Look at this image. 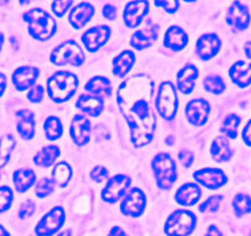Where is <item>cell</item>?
Returning <instances> with one entry per match:
<instances>
[{
    "instance_id": "52a82bcc",
    "label": "cell",
    "mask_w": 251,
    "mask_h": 236,
    "mask_svg": "<svg viewBox=\"0 0 251 236\" xmlns=\"http://www.w3.org/2000/svg\"><path fill=\"white\" fill-rule=\"evenodd\" d=\"M85 53L81 47L73 39L63 42L59 44L50 54V61L55 65H66L70 64L74 66L82 65L85 61Z\"/></svg>"
},
{
    "instance_id": "8992f818",
    "label": "cell",
    "mask_w": 251,
    "mask_h": 236,
    "mask_svg": "<svg viewBox=\"0 0 251 236\" xmlns=\"http://www.w3.org/2000/svg\"><path fill=\"white\" fill-rule=\"evenodd\" d=\"M154 107L163 119L172 120L176 118V110H178V97L173 84L169 81L161 84L157 92V98L154 101Z\"/></svg>"
},
{
    "instance_id": "60d3db41",
    "label": "cell",
    "mask_w": 251,
    "mask_h": 236,
    "mask_svg": "<svg viewBox=\"0 0 251 236\" xmlns=\"http://www.w3.org/2000/svg\"><path fill=\"white\" fill-rule=\"evenodd\" d=\"M74 0H53L51 2V10L56 17H63L73 5Z\"/></svg>"
},
{
    "instance_id": "83f0119b",
    "label": "cell",
    "mask_w": 251,
    "mask_h": 236,
    "mask_svg": "<svg viewBox=\"0 0 251 236\" xmlns=\"http://www.w3.org/2000/svg\"><path fill=\"white\" fill-rule=\"evenodd\" d=\"M85 90L90 95L97 96V97L105 98L112 95V84L109 79L104 76H95L86 83Z\"/></svg>"
},
{
    "instance_id": "11a10c76",
    "label": "cell",
    "mask_w": 251,
    "mask_h": 236,
    "mask_svg": "<svg viewBox=\"0 0 251 236\" xmlns=\"http://www.w3.org/2000/svg\"><path fill=\"white\" fill-rule=\"evenodd\" d=\"M56 236H71V234H70V231H69V230H65V231H61V233L58 234Z\"/></svg>"
},
{
    "instance_id": "5bb4252c",
    "label": "cell",
    "mask_w": 251,
    "mask_h": 236,
    "mask_svg": "<svg viewBox=\"0 0 251 236\" xmlns=\"http://www.w3.org/2000/svg\"><path fill=\"white\" fill-rule=\"evenodd\" d=\"M110 37V27L105 25L92 27L82 34V43L88 52H96L104 46Z\"/></svg>"
},
{
    "instance_id": "681fc988",
    "label": "cell",
    "mask_w": 251,
    "mask_h": 236,
    "mask_svg": "<svg viewBox=\"0 0 251 236\" xmlns=\"http://www.w3.org/2000/svg\"><path fill=\"white\" fill-rule=\"evenodd\" d=\"M108 236H129V235H127V234L125 233L120 226H113V228L110 229Z\"/></svg>"
},
{
    "instance_id": "7a4b0ae2",
    "label": "cell",
    "mask_w": 251,
    "mask_h": 236,
    "mask_svg": "<svg viewBox=\"0 0 251 236\" xmlns=\"http://www.w3.org/2000/svg\"><path fill=\"white\" fill-rule=\"evenodd\" d=\"M24 20L28 24V33L38 41H48L55 34L56 22L46 10L33 7L24 14Z\"/></svg>"
},
{
    "instance_id": "f35d334b",
    "label": "cell",
    "mask_w": 251,
    "mask_h": 236,
    "mask_svg": "<svg viewBox=\"0 0 251 236\" xmlns=\"http://www.w3.org/2000/svg\"><path fill=\"white\" fill-rule=\"evenodd\" d=\"M54 183L51 179L43 177V178L39 179L36 184V194L39 198H44V197H48L49 194L53 192Z\"/></svg>"
},
{
    "instance_id": "484cf974",
    "label": "cell",
    "mask_w": 251,
    "mask_h": 236,
    "mask_svg": "<svg viewBox=\"0 0 251 236\" xmlns=\"http://www.w3.org/2000/svg\"><path fill=\"white\" fill-rule=\"evenodd\" d=\"M76 107L85 112L86 115L91 117H98L103 111V100L100 97L93 95H80V97L76 101Z\"/></svg>"
},
{
    "instance_id": "7dc6e473",
    "label": "cell",
    "mask_w": 251,
    "mask_h": 236,
    "mask_svg": "<svg viewBox=\"0 0 251 236\" xmlns=\"http://www.w3.org/2000/svg\"><path fill=\"white\" fill-rule=\"evenodd\" d=\"M103 16L105 17V19L110 20V21H113V20L117 19V9H115L113 5L110 4H105L104 6H103Z\"/></svg>"
},
{
    "instance_id": "30bf717a",
    "label": "cell",
    "mask_w": 251,
    "mask_h": 236,
    "mask_svg": "<svg viewBox=\"0 0 251 236\" xmlns=\"http://www.w3.org/2000/svg\"><path fill=\"white\" fill-rule=\"evenodd\" d=\"M130 183H131V179L125 175H115V176L108 178L107 184L102 191L103 201L107 203L118 202L127 191Z\"/></svg>"
},
{
    "instance_id": "f907efd6",
    "label": "cell",
    "mask_w": 251,
    "mask_h": 236,
    "mask_svg": "<svg viewBox=\"0 0 251 236\" xmlns=\"http://www.w3.org/2000/svg\"><path fill=\"white\" fill-rule=\"evenodd\" d=\"M205 236H223V234L221 233V230L217 228V226L211 225V226H208Z\"/></svg>"
},
{
    "instance_id": "5b68a950",
    "label": "cell",
    "mask_w": 251,
    "mask_h": 236,
    "mask_svg": "<svg viewBox=\"0 0 251 236\" xmlns=\"http://www.w3.org/2000/svg\"><path fill=\"white\" fill-rule=\"evenodd\" d=\"M196 215L190 210L179 209L172 213L164 224L167 236H189L196 228Z\"/></svg>"
},
{
    "instance_id": "9f6ffc18",
    "label": "cell",
    "mask_w": 251,
    "mask_h": 236,
    "mask_svg": "<svg viewBox=\"0 0 251 236\" xmlns=\"http://www.w3.org/2000/svg\"><path fill=\"white\" fill-rule=\"evenodd\" d=\"M2 44H4V34H2V32L0 31V51H1Z\"/></svg>"
},
{
    "instance_id": "e575fe53",
    "label": "cell",
    "mask_w": 251,
    "mask_h": 236,
    "mask_svg": "<svg viewBox=\"0 0 251 236\" xmlns=\"http://www.w3.org/2000/svg\"><path fill=\"white\" fill-rule=\"evenodd\" d=\"M240 119L239 116L237 115H229L225 118L223 120L222 128H221V132L226 135L227 138H230V139H235L238 135V127H239Z\"/></svg>"
},
{
    "instance_id": "d590c367",
    "label": "cell",
    "mask_w": 251,
    "mask_h": 236,
    "mask_svg": "<svg viewBox=\"0 0 251 236\" xmlns=\"http://www.w3.org/2000/svg\"><path fill=\"white\" fill-rule=\"evenodd\" d=\"M233 209L237 216H243L251 211V198L244 193H239L233 199Z\"/></svg>"
},
{
    "instance_id": "ac0fdd59",
    "label": "cell",
    "mask_w": 251,
    "mask_h": 236,
    "mask_svg": "<svg viewBox=\"0 0 251 236\" xmlns=\"http://www.w3.org/2000/svg\"><path fill=\"white\" fill-rule=\"evenodd\" d=\"M95 7L90 2L82 1L73 7L69 12V22L75 30H81L86 24L90 22L95 15Z\"/></svg>"
},
{
    "instance_id": "680465c9",
    "label": "cell",
    "mask_w": 251,
    "mask_h": 236,
    "mask_svg": "<svg viewBox=\"0 0 251 236\" xmlns=\"http://www.w3.org/2000/svg\"><path fill=\"white\" fill-rule=\"evenodd\" d=\"M28 2H29V0H20V4H22V5L28 4Z\"/></svg>"
},
{
    "instance_id": "6f0895ef",
    "label": "cell",
    "mask_w": 251,
    "mask_h": 236,
    "mask_svg": "<svg viewBox=\"0 0 251 236\" xmlns=\"http://www.w3.org/2000/svg\"><path fill=\"white\" fill-rule=\"evenodd\" d=\"M10 0H0V5H6Z\"/></svg>"
},
{
    "instance_id": "74e56055",
    "label": "cell",
    "mask_w": 251,
    "mask_h": 236,
    "mask_svg": "<svg viewBox=\"0 0 251 236\" xmlns=\"http://www.w3.org/2000/svg\"><path fill=\"white\" fill-rule=\"evenodd\" d=\"M12 201H14L12 189L7 186L0 187V213L7 210L11 206Z\"/></svg>"
},
{
    "instance_id": "d6a6232c",
    "label": "cell",
    "mask_w": 251,
    "mask_h": 236,
    "mask_svg": "<svg viewBox=\"0 0 251 236\" xmlns=\"http://www.w3.org/2000/svg\"><path fill=\"white\" fill-rule=\"evenodd\" d=\"M44 133H46L47 139L56 140L63 135V124L60 119L55 116H50L44 122Z\"/></svg>"
},
{
    "instance_id": "1f68e13d",
    "label": "cell",
    "mask_w": 251,
    "mask_h": 236,
    "mask_svg": "<svg viewBox=\"0 0 251 236\" xmlns=\"http://www.w3.org/2000/svg\"><path fill=\"white\" fill-rule=\"evenodd\" d=\"M73 176L71 166L65 161H61L54 166L53 170V183L58 187H66Z\"/></svg>"
},
{
    "instance_id": "f5cc1de1",
    "label": "cell",
    "mask_w": 251,
    "mask_h": 236,
    "mask_svg": "<svg viewBox=\"0 0 251 236\" xmlns=\"http://www.w3.org/2000/svg\"><path fill=\"white\" fill-rule=\"evenodd\" d=\"M244 49H245V54H247L248 58L251 59V41L248 42V43L245 44Z\"/></svg>"
},
{
    "instance_id": "3957f363",
    "label": "cell",
    "mask_w": 251,
    "mask_h": 236,
    "mask_svg": "<svg viewBox=\"0 0 251 236\" xmlns=\"http://www.w3.org/2000/svg\"><path fill=\"white\" fill-rule=\"evenodd\" d=\"M77 76L70 71H56L47 81L48 96L56 103L70 100L77 90Z\"/></svg>"
},
{
    "instance_id": "ab89813d",
    "label": "cell",
    "mask_w": 251,
    "mask_h": 236,
    "mask_svg": "<svg viewBox=\"0 0 251 236\" xmlns=\"http://www.w3.org/2000/svg\"><path fill=\"white\" fill-rule=\"evenodd\" d=\"M222 201H223V196H221V194H217V196H211L210 198L206 199V201L201 204L200 211L201 213H212V211H216Z\"/></svg>"
},
{
    "instance_id": "8d00e7d4",
    "label": "cell",
    "mask_w": 251,
    "mask_h": 236,
    "mask_svg": "<svg viewBox=\"0 0 251 236\" xmlns=\"http://www.w3.org/2000/svg\"><path fill=\"white\" fill-rule=\"evenodd\" d=\"M203 88L206 91L215 95H220L225 91L226 84L223 79L218 75H210L203 79Z\"/></svg>"
},
{
    "instance_id": "bcb514c9",
    "label": "cell",
    "mask_w": 251,
    "mask_h": 236,
    "mask_svg": "<svg viewBox=\"0 0 251 236\" xmlns=\"http://www.w3.org/2000/svg\"><path fill=\"white\" fill-rule=\"evenodd\" d=\"M178 157L184 167H186V169L191 167V165H193L194 162V154L190 151V150H186V149L180 150V151H179Z\"/></svg>"
},
{
    "instance_id": "cb8c5ba5",
    "label": "cell",
    "mask_w": 251,
    "mask_h": 236,
    "mask_svg": "<svg viewBox=\"0 0 251 236\" xmlns=\"http://www.w3.org/2000/svg\"><path fill=\"white\" fill-rule=\"evenodd\" d=\"M201 193V188L196 183H185L176 189L174 197L176 203L180 206H191L200 201Z\"/></svg>"
},
{
    "instance_id": "b9f144b4",
    "label": "cell",
    "mask_w": 251,
    "mask_h": 236,
    "mask_svg": "<svg viewBox=\"0 0 251 236\" xmlns=\"http://www.w3.org/2000/svg\"><path fill=\"white\" fill-rule=\"evenodd\" d=\"M44 97V88L41 85H33L27 92V98L32 103H39Z\"/></svg>"
},
{
    "instance_id": "94428289",
    "label": "cell",
    "mask_w": 251,
    "mask_h": 236,
    "mask_svg": "<svg viewBox=\"0 0 251 236\" xmlns=\"http://www.w3.org/2000/svg\"><path fill=\"white\" fill-rule=\"evenodd\" d=\"M250 235H251V233H250Z\"/></svg>"
},
{
    "instance_id": "d6986e66",
    "label": "cell",
    "mask_w": 251,
    "mask_h": 236,
    "mask_svg": "<svg viewBox=\"0 0 251 236\" xmlns=\"http://www.w3.org/2000/svg\"><path fill=\"white\" fill-rule=\"evenodd\" d=\"M39 76V69L34 66H20L12 73V83L19 91L32 88Z\"/></svg>"
},
{
    "instance_id": "e0dca14e",
    "label": "cell",
    "mask_w": 251,
    "mask_h": 236,
    "mask_svg": "<svg viewBox=\"0 0 251 236\" xmlns=\"http://www.w3.org/2000/svg\"><path fill=\"white\" fill-rule=\"evenodd\" d=\"M70 135L74 143L78 147L87 144L91 137V122L86 116L76 115L71 122Z\"/></svg>"
},
{
    "instance_id": "2e32d148",
    "label": "cell",
    "mask_w": 251,
    "mask_h": 236,
    "mask_svg": "<svg viewBox=\"0 0 251 236\" xmlns=\"http://www.w3.org/2000/svg\"><path fill=\"white\" fill-rule=\"evenodd\" d=\"M220 37L216 33H205L196 42V54L202 60H210L213 57L217 56L221 48Z\"/></svg>"
},
{
    "instance_id": "6da1fadb",
    "label": "cell",
    "mask_w": 251,
    "mask_h": 236,
    "mask_svg": "<svg viewBox=\"0 0 251 236\" xmlns=\"http://www.w3.org/2000/svg\"><path fill=\"white\" fill-rule=\"evenodd\" d=\"M153 93V79L145 74L126 79L118 88V107L129 125L131 143L136 148L145 147L153 139L157 124Z\"/></svg>"
},
{
    "instance_id": "f546056e",
    "label": "cell",
    "mask_w": 251,
    "mask_h": 236,
    "mask_svg": "<svg viewBox=\"0 0 251 236\" xmlns=\"http://www.w3.org/2000/svg\"><path fill=\"white\" fill-rule=\"evenodd\" d=\"M36 182V172L32 169H19L14 172L15 188L20 193H24L31 188Z\"/></svg>"
},
{
    "instance_id": "f6af8a7d",
    "label": "cell",
    "mask_w": 251,
    "mask_h": 236,
    "mask_svg": "<svg viewBox=\"0 0 251 236\" xmlns=\"http://www.w3.org/2000/svg\"><path fill=\"white\" fill-rule=\"evenodd\" d=\"M34 211H36V204H34L32 201H26L24 204H22L21 208H20L19 216L21 219L29 218Z\"/></svg>"
},
{
    "instance_id": "4316f807",
    "label": "cell",
    "mask_w": 251,
    "mask_h": 236,
    "mask_svg": "<svg viewBox=\"0 0 251 236\" xmlns=\"http://www.w3.org/2000/svg\"><path fill=\"white\" fill-rule=\"evenodd\" d=\"M136 57L132 51H123L113 60V74L118 78H125L134 66Z\"/></svg>"
},
{
    "instance_id": "9a60e30c",
    "label": "cell",
    "mask_w": 251,
    "mask_h": 236,
    "mask_svg": "<svg viewBox=\"0 0 251 236\" xmlns=\"http://www.w3.org/2000/svg\"><path fill=\"white\" fill-rule=\"evenodd\" d=\"M227 24L235 31H244L250 25V14L248 7L239 0H235L227 12Z\"/></svg>"
},
{
    "instance_id": "8fae6325",
    "label": "cell",
    "mask_w": 251,
    "mask_h": 236,
    "mask_svg": "<svg viewBox=\"0 0 251 236\" xmlns=\"http://www.w3.org/2000/svg\"><path fill=\"white\" fill-rule=\"evenodd\" d=\"M194 179L201 186L208 189H217L227 183L228 178L223 170L213 169V167H205L194 172Z\"/></svg>"
},
{
    "instance_id": "c3c4849f",
    "label": "cell",
    "mask_w": 251,
    "mask_h": 236,
    "mask_svg": "<svg viewBox=\"0 0 251 236\" xmlns=\"http://www.w3.org/2000/svg\"><path fill=\"white\" fill-rule=\"evenodd\" d=\"M243 139H244L245 144L248 147H251V119L245 125L244 129H243Z\"/></svg>"
},
{
    "instance_id": "603a6c76",
    "label": "cell",
    "mask_w": 251,
    "mask_h": 236,
    "mask_svg": "<svg viewBox=\"0 0 251 236\" xmlns=\"http://www.w3.org/2000/svg\"><path fill=\"white\" fill-rule=\"evenodd\" d=\"M189 42L188 33L179 26H171L164 33L163 46L173 51H181Z\"/></svg>"
},
{
    "instance_id": "7c38bea8",
    "label": "cell",
    "mask_w": 251,
    "mask_h": 236,
    "mask_svg": "<svg viewBox=\"0 0 251 236\" xmlns=\"http://www.w3.org/2000/svg\"><path fill=\"white\" fill-rule=\"evenodd\" d=\"M149 12V1L147 0H131L125 5L123 17L126 27L135 29L140 26Z\"/></svg>"
},
{
    "instance_id": "db71d44e",
    "label": "cell",
    "mask_w": 251,
    "mask_h": 236,
    "mask_svg": "<svg viewBox=\"0 0 251 236\" xmlns=\"http://www.w3.org/2000/svg\"><path fill=\"white\" fill-rule=\"evenodd\" d=\"M0 236H10V234L7 233V230L2 225H0Z\"/></svg>"
},
{
    "instance_id": "ba28073f",
    "label": "cell",
    "mask_w": 251,
    "mask_h": 236,
    "mask_svg": "<svg viewBox=\"0 0 251 236\" xmlns=\"http://www.w3.org/2000/svg\"><path fill=\"white\" fill-rule=\"evenodd\" d=\"M65 223V210L63 206H54L37 224L34 233L37 236H53Z\"/></svg>"
},
{
    "instance_id": "4dcf8cb0",
    "label": "cell",
    "mask_w": 251,
    "mask_h": 236,
    "mask_svg": "<svg viewBox=\"0 0 251 236\" xmlns=\"http://www.w3.org/2000/svg\"><path fill=\"white\" fill-rule=\"evenodd\" d=\"M60 155V149L56 145H49V147L42 148L37 154L34 155L33 161L39 167H49L55 162Z\"/></svg>"
},
{
    "instance_id": "4fadbf2b",
    "label": "cell",
    "mask_w": 251,
    "mask_h": 236,
    "mask_svg": "<svg viewBox=\"0 0 251 236\" xmlns=\"http://www.w3.org/2000/svg\"><path fill=\"white\" fill-rule=\"evenodd\" d=\"M210 112V103L203 98H194V100L189 101L185 108L186 118L191 124L196 125V127H201L207 122Z\"/></svg>"
},
{
    "instance_id": "f1b7e54d",
    "label": "cell",
    "mask_w": 251,
    "mask_h": 236,
    "mask_svg": "<svg viewBox=\"0 0 251 236\" xmlns=\"http://www.w3.org/2000/svg\"><path fill=\"white\" fill-rule=\"evenodd\" d=\"M211 155H212V159L217 162H226L230 160V157L233 156V150L227 138L217 137L213 140L212 147H211Z\"/></svg>"
},
{
    "instance_id": "816d5d0a",
    "label": "cell",
    "mask_w": 251,
    "mask_h": 236,
    "mask_svg": "<svg viewBox=\"0 0 251 236\" xmlns=\"http://www.w3.org/2000/svg\"><path fill=\"white\" fill-rule=\"evenodd\" d=\"M5 88H6V78H5L4 74L0 73V97L5 92Z\"/></svg>"
},
{
    "instance_id": "ee69618b",
    "label": "cell",
    "mask_w": 251,
    "mask_h": 236,
    "mask_svg": "<svg viewBox=\"0 0 251 236\" xmlns=\"http://www.w3.org/2000/svg\"><path fill=\"white\" fill-rule=\"evenodd\" d=\"M108 170L104 166H96L95 169L91 171V178L96 182H103L108 179Z\"/></svg>"
},
{
    "instance_id": "7402d4cb",
    "label": "cell",
    "mask_w": 251,
    "mask_h": 236,
    "mask_svg": "<svg viewBox=\"0 0 251 236\" xmlns=\"http://www.w3.org/2000/svg\"><path fill=\"white\" fill-rule=\"evenodd\" d=\"M16 129L20 137L24 139H32L36 133V120H34L33 113L27 108L17 111L16 115Z\"/></svg>"
},
{
    "instance_id": "d4e9b609",
    "label": "cell",
    "mask_w": 251,
    "mask_h": 236,
    "mask_svg": "<svg viewBox=\"0 0 251 236\" xmlns=\"http://www.w3.org/2000/svg\"><path fill=\"white\" fill-rule=\"evenodd\" d=\"M229 76L240 88L249 86L251 84V63L245 60L235 61L229 69Z\"/></svg>"
},
{
    "instance_id": "44dd1931",
    "label": "cell",
    "mask_w": 251,
    "mask_h": 236,
    "mask_svg": "<svg viewBox=\"0 0 251 236\" xmlns=\"http://www.w3.org/2000/svg\"><path fill=\"white\" fill-rule=\"evenodd\" d=\"M199 76V70L195 65L193 64H188L184 68L179 70L178 75H176V88L180 92L191 93L195 88L196 79Z\"/></svg>"
},
{
    "instance_id": "ffe728a7",
    "label": "cell",
    "mask_w": 251,
    "mask_h": 236,
    "mask_svg": "<svg viewBox=\"0 0 251 236\" xmlns=\"http://www.w3.org/2000/svg\"><path fill=\"white\" fill-rule=\"evenodd\" d=\"M157 37H158V26L152 25L135 32L130 39V46L137 51H144L150 48L157 41Z\"/></svg>"
},
{
    "instance_id": "277c9868",
    "label": "cell",
    "mask_w": 251,
    "mask_h": 236,
    "mask_svg": "<svg viewBox=\"0 0 251 236\" xmlns=\"http://www.w3.org/2000/svg\"><path fill=\"white\" fill-rule=\"evenodd\" d=\"M152 170L157 186L162 189H171L176 181V166L172 156L167 152H159L152 160Z\"/></svg>"
},
{
    "instance_id": "7bdbcfd3",
    "label": "cell",
    "mask_w": 251,
    "mask_h": 236,
    "mask_svg": "<svg viewBox=\"0 0 251 236\" xmlns=\"http://www.w3.org/2000/svg\"><path fill=\"white\" fill-rule=\"evenodd\" d=\"M157 7H162L168 14H174L179 9V0H154Z\"/></svg>"
},
{
    "instance_id": "9c48e42d",
    "label": "cell",
    "mask_w": 251,
    "mask_h": 236,
    "mask_svg": "<svg viewBox=\"0 0 251 236\" xmlns=\"http://www.w3.org/2000/svg\"><path fill=\"white\" fill-rule=\"evenodd\" d=\"M145 206H146V196L141 189L134 187L124 196L120 210L124 215L137 218L144 214Z\"/></svg>"
},
{
    "instance_id": "836d02e7",
    "label": "cell",
    "mask_w": 251,
    "mask_h": 236,
    "mask_svg": "<svg viewBox=\"0 0 251 236\" xmlns=\"http://www.w3.org/2000/svg\"><path fill=\"white\" fill-rule=\"evenodd\" d=\"M15 147V139L11 134H6L0 138V171L10 160L12 150Z\"/></svg>"
},
{
    "instance_id": "91938a15",
    "label": "cell",
    "mask_w": 251,
    "mask_h": 236,
    "mask_svg": "<svg viewBox=\"0 0 251 236\" xmlns=\"http://www.w3.org/2000/svg\"><path fill=\"white\" fill-rule=\"evenodd\" d=\"M186 2H193V1H196V0H185Z\"/></svg>"
}]
</instances>
